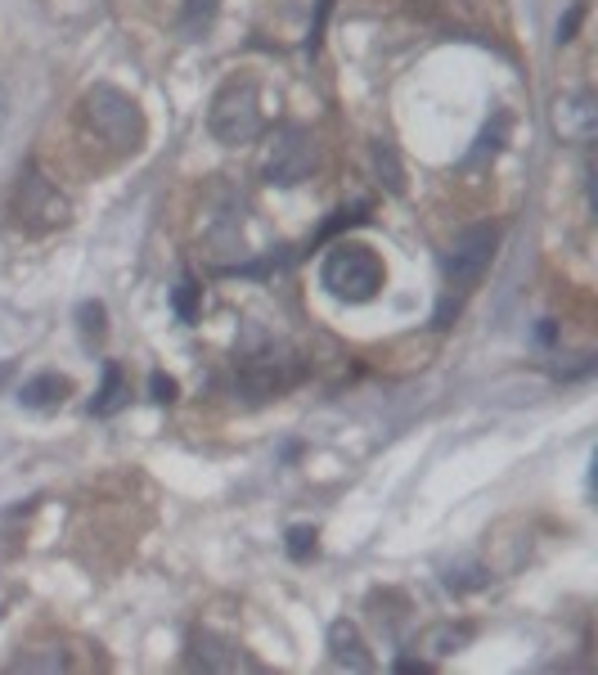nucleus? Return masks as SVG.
<instances>
[{"label":"nucleus","instance_id":"obj_19","mask_svg":"<svg viewBox=\"0 0 598 675\" xmlns=\"http://www.w3.org/2000/svg\"><path fill=\"white\" fill-rule=\"evenodd\" d=\"M369 217V203H352V208H342V212H333V221L320 230V244H324V239H333L337 230H352V225H361Z\"/></svg>","mask_w":598,"mask_h":675},{"label":"nucleus","instance_id":"obj_8","mask_svg":"<svg viewBox=\"0 0 598 675\" xmlns=\"http://www.w3.org/2000/svg\"><path fill=\"white\" fill-rule=\"evenodd\" d=\"M598 131V100L589 90H576V95H563L554 104V135L567 140V144H589Z\"/></svg>","mask_w":598,"mask_h":675},{"label":"nucleus","instance_id":"obj_3","mask_svg":"<svg viewBox=\"0 0 598 675\" xmlns=\"http://www.w3.org/2000/svg\"><path fill=\"white\" fill-rule=\"evenodd\" d=\"M208 131L217 144L225 150H243L253 144L262 131H266V118H262V90L257 81L247 77H234L225 81L217 95H212V109H208Z\"/></svg>","mask_w":598,"mask_h":675},{"label":"nucleus","instance_id":"obj_7","mask_svg":"<svg viewBox=\"0 0 598 675\" xmlns=\"http://www.w3.org/2000/svg\"><path fill=\"white\" fill-rule=\"evenodd\" d=\"M189 666L193 671H247V675H262V662L253 653H243L234 640H225L217 631H193L189 635Z\"/></svg>","mask_w":598,"mask_h":675},{"label":"nucleus","instance_id":"obj_22","mask_svg":"<svg viewBox=\"0 0 598 675\" xmlns=\"http://www.w3.org/2000/svg\"><path fill=\"white\" fill-rule=\"evenodd\" d=\"M396 671H401V675H423V671H432V662H423V657H401V662H396Z\"/></svg>","mask_w":598,"mask_h":675},{"label":"nucleus","instance_id":"obj_20","mask_svg":"<svg viewBox=\"0 0 598 675\" xmlns=\"http://www.w3.org/2000/svg\"><path fill=\"white\" fill-rule=\"evenodd\" d=\"M176 392H180V388H176V378H171V374H163V369L148 374V397H154L158 406H171Z\"/></svg>","mask_w":598,"mask_h":675},{"label":"nucleus","instance_id":"obj_2","mask_svg":"<svg viewBox=\"0 0 598 675\" xmlns=\"http://www.w3.org/2000/svg\"><path fill=\"white\" fill-rule=\"evenodd\" d=\"M320 284L337 302H374L387 284V270L378 262V253L369 244H352V239H337V244L324 253V266H320Z\"/></svg>","mask_w":598,"mask_h":675},{"label":"nucleus","instance_id":"obj_17","mask_svg":"<svg viewBox=\"0 0 598 675\" xmlns=\"http://www.w3.org/2000/svg\"><path fill=\"white\" fill-rule=\"evenodd\" d=\"M104 320H109L104 302H81V307H77V324H81V338H86V343H99V338H104Z\"/></svg>","mask_w":598,"mask_h":675},{"label":"nucleus","instance_id":"obj_12","mask_svg":"<svg viewBox=\"0 0 598 675\" xmlns=\"http://www.w3.org/2000/svg\"><path fill=\"white\" fill-rule=\"evenodd\" d=\"M126 397H131L126 374H122L118 365H109V369H104V388H99L95 401H90V414H95V419H109V414H118V410L126 406Z\"/></svg>","mask_w":598,"mask_h":675},{"label":"nucleus","instance_id":"obj_1","mask_svg":"<svg viewBox=\"0 0 598 675\" xmlns=\"http://www.w3.org/2000/svg\"><path fill=\"white\" fill-rule=\"evenodd\" d=\"M81 122H86V131H95L104 144H113L118 154H135L144 144V135H148L140 104L131 100L126 90H118L109 81H99V86H90L81 95Z\"/></svg>","mask_w":598,"mask_h":675},{"label":"nucleus","instance_id":"obj_9","mask_svg":"<svg viewBox=\"0 0 598 675\" xmlns=\"http://www.w3.org/2000/svg\"><path fill=\"white\" fill-rule=\"evenodd\" d=\"M68 397H73V378H64V374H36L19 388L23 410H59Z\"/></svg>","mask_w":598,"mask_h":675},{"label":"nucleus","instance_id":"obj_6","mask_svg":"<svg viewBox=\"0 0 598 675\" xmlns=\"http://www.w3.org/2000/svg\"><path fill=\"white\" fill-rule=\"evenodd\" d=\"M495 244H500V234H495V225H468L451 253H445V284H451V298H464L468 288L486 275L490 257H495Z\"/></svg>","mask_w":598,"mask_h":675},{"label":"nucleus","instance_id":"obj_14","mask_svg":"<svg viewBox=\"0 0 598 675\" xmlns=\"http://www.w3.org/2000/svg\"><path fill=\"white\" fill-rule=\"evenodd\" d=\"M320 554V532L315 527H288V558H297V563H307V558H315Z\"/></svg>","mask_w":598,"mask_h":675},{"label":"nucleus","instance_id":"obj_4","mask_svg":"<svg viewBox=\"0 0 598 675\" xmlns=\"http://www.w3.org/2000/svg\"><path fill=\"white\" fill-rule=\"evenodd\" d=\"M68 217H73V208H68V199L59 195V185L49 180L36 163H27V167L19 171V189H14V221H19L23 230L41 234V230L68 225Z\"/></svg>","mask_w":598,"mask_h":675},{"label":"nucleus","instance_id":"obj_23","mask_svg":"<svg viewBox=\"0 0 598 675\" xmlns=\"http://www.w3.org/2000/svg\"><path fill=\"white\" fill-rule=\"evenodd\" d=\"M329 5H333V0H320V19H315V27H311V51H315V41H320V27H324V19H329Z\"/></svg>","mask_w":598,"mask_h":675},{"label":"nucleus","instance_id":"obj_11","mask_svg":"<svg viewBox=\"0 0 598 675\" xmlns=\"http://www.w3.org/2000/svg\"><path fill=\"white\" fill-rule=\"evenodd\" d=\"M329 657H333V666H346V671H369L374 666V657L365 653L361 631L352 621H333L329 626Z\"/></svg>","mask_w":598,"mask_h":675},{"label":"nucleus","instance_id":"obj_18","mask_svg":"<svg viewBox=\"0 0 598 675\" xmlns=\"http://www.w3.org/2000/svg\"><path fill=\"white\" fill-rule=\"evenodd\" d=\"M14 671H68V657L59 649H49V653H23V657H14Z\"/></svg>","mask_w":598,"mask_h":675},{"label":"nucleus","instance_id":"obj_5","mask_svg":"<svg viewBox=\"0 0 598 675\" xmlns=\"http://www.w3.org/2000/svg\"><path fill=\"white\" fill-rule=\"evenodd\" d=\"M315 171V140L307 126H279L266 144V163H262V176L266 185H279V189H292L302 185L307 176Z\"/></svg>","mask_w":598,"mask_h":675},{"label":"nucleus","instance_id":"obj_24","mask_svg":"<svg viewBox=\"0 0 598 675\" xmlns=\"http://www.w3.org/2000/svg\"><path fill=\"white\" fill-rule=\"evenodd\" d=\"M0 131H5V100H0Z\"/></svg>","mask_w":598,"mask_h":675},{"label":"nucleus","instance_id":"obj_10","mask_svg":"<svg viewBox=\"0 0 598 675\" xmlns=\"http://www.w3.org/2000/svg\"><path fill=\"white\" fill-rule=\"evenodd\" d=\"M473 626L468 621H441V626H428V631L419 635V649L432 657V662H441V657H451V653H464L468 644H473Z\"/></svg>","mask_w":598,"mask_h":675},{"label":"nucleus","instance_id":"obj_15","mask_svg":"<svg viewBox=\"0 0 598 675\" xmlns=\"http://www.w3.org/2000/svg\"><path fill=\"white\" fill-rule=\"evenodd\" d=\"M198 298H203V288H198V284L185 275V279L171 288V311H176V316L189 324V320H198Z\"/></svg>","mask_w":598,"mask_h":675},{"label":"nucleus","instance_id":"obj_21","mask_svg":"<svg viewBox=\"0 0 598 675\" xmlns=\"http://www.w3.org/2000/svg\"><path fill=\"white\" fill-rule=\"evenodd\" d=\"M580 19H585V5H572V14L558 23V41H572V36H576V27H580Z\"/></svg>","mask_w":598,"mask_h":675},{"label":"nucleus","instance_id":"obj_13","mask_svg":"<svg viewBox=\"0 0 598 675\" xmlns=\"http://www.w3.org/2000/svg\"><path fill=\"white\" fill-rule=\"evenodd\" d=\"M490 582V572L486 567H477V563H464L459 572L451 567V572H445V590H451V595H468V590H481Z\"/></svg>","mask_w":598,"mask_h":675},{"label":"nucleus","instance_id":"obj_16","mask_svg":"<svg viewBox=\"0 0 598 675\" xmlns=\"http://www.w3.org/2000/svg\"><path fill=\"white\" fill-rule=\"evenodd\" d=\"M217 5H221V0H185V32L189 36L208 32L212 19H217Z\"/></svg>","mask_w":598,"mask_h":675}]
</instances>
